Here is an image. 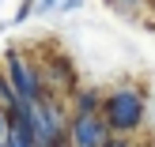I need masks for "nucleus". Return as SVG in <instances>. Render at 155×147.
<instances>
[{
	"label": "nucleus",
	"instance_id": "1",
	"mask_svg": "<svg viewBox=\"0 0 155 147\" xmlns=\"http://www.w3.org/2000/svg\"><path fill=\"white\" fill-rule=\"evenodd\" d=\"M27 121H30V132H34V147H64L68 121L61 113V98L38 94L27 106Z\"/></svg>",
	"mask_w": 155,
	"mask_h": 147
},
{
	"label": "nucleus",
	"instance_id": "2",
	"mask_svg": "<svg viewBox=\"0 0 155 147\" xmlns=\"http://www.w3.org/2000/svg\"><path fill=\"white\" fill-rule=\"evenodd\" d=\"M140 117H144V98H140V91L121 87V91H114V94L102 102V121H106V128H114V132H129V128H136Z\"/></svg>",
	"mask_w": 155,
	"mask_h": 147
},
{
	"label": "nucleus",
	"instance_id": "3",
	"mask_svg": "<svg viewBox=\"0 0 155 147\" xmlns=\"http://www.w3.org/2000/svg\"><path fill=\"white\" fill-rule=\"evenodd\" d=\"M8 87H12L19 106H30L38 94H45L42 91V72L27 57H19V53H8Z\"/></svg>",
	"mask_w": 155,
	"mask_h": 147
},
{
	"label": "nucleus",
	"instance_id": "4",
	"mask_svg": "<svg viewBox=\"0 0 155 147\" xmlns=\"http://www.w3.org/2000/svg\"><path fill=\"white\" fill-rule=\"evenodd\" d=\"M68 147H106L110 140V128L98 113H76L68 121V132H64Z\"/></svg>",
	"mask_w": 155,
	"mask_h": 147
},
{
	"label": "nucleus",
	"instance_id": "5",
	"mask_svg": "<svg viewBox=\"0 0 155 147\" xmlns=\"http://www.w3.org/2000/svg\"><path fill=\"white\" fill-rule=\"evenodd\" d=\"M76 113H98V94L95 91H83L76 98Z\"/></svg>",
	"mask_w": 155,
	"mask_h": 147
},
{
	"label": "nucleus",
	"instance_id": "6",
	"mask_svg": "<svg viewBox=\"0 0 155 147\" xmlns=\"http://www.w3.org/2000/svg\"><path fill=\"white\" fill-rule=\"evenodd\" d=\"M57 4H61V0H34V11H38V15H45V11H53Z\"/></svg>",
	"mask_w": 155,
	"mask_h": 147
},
{
	"label": "nucleus",
	"instance_id": "7",
	"mask_svg": "<svg viewBox=\"0 0 155 147\" xmlns=\"http://www.w3.org/2000/svg\"><path fill=\"white\" fill-rule=\"evenodd\" d=\"M8 143V110L0 106V147Z\"/></svg>",
	"mask_w": 155,
	"mask_h": 147
},
{
	"label": "nucleus",
	"instance_id": "8",
	"mask_svg": "<svg viewBox=\"0 0 155 147\" xmlns=\"http://www.w3.org/2000/svg\"><path fill=\"white\" fill-rule=\"evenodd\" d=\"M110 4H114V8H136L140 0H110Z\"/></svg>",
	"mask_w": 155,
	"mask_h": 147
},
{
	"label": "nucleus",
	"instance_id": "9",
	"mask_svg": "<svg viewBox=\"0 0 155 147\" xmlns=\"http://www.w3.org/2000/svg\"><path fill=\"white\" fill-rule=\"evenodd\" d=\"M106 147H129L125 140H106Z\"/></svg>",
	"mask_w": 155,
	"mask_h": 147
}]
</instances>
